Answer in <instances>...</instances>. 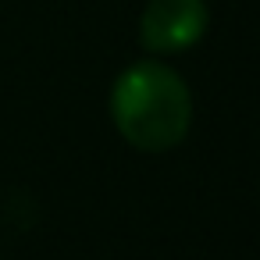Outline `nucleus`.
Listing matches in <instances>:
<instances>
[{
  "instance_id": "f257e3e1",
  "label": "nucleus",
  "mask_w": 260,
  "mask_h": 260,
  "mask_svg": "<svg viewBox=\"0 0 260 260\" xmlns=\"http://www.w3.org/2000/svg\"><path fill=\"white\" fill-rule=\"evenodd\" d=\"M111 121L143 153L175 150L192 125V93L164 61H136L111 86Z\"/></svg>"
},
{
  "instance_id": "f03ea898",
  "label": "nucleus",
  "mask_w": 260,
  "mask_h": 260,
  "mask_svg": "<svg viewBox=\"0 0 260 260\" xmlns=\"http://www.w3.org/2000/svg\"><path fill=\"white\" fill-rule=\"evenodd\" d=\"M207 0H150L139 15V43L146 54H182L207 36Z\"/></svg>"
}]
</instances>
